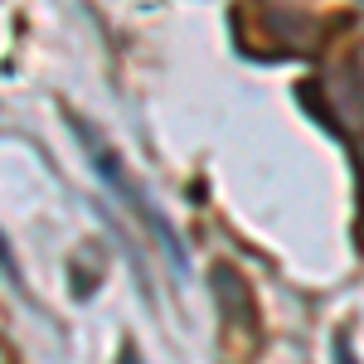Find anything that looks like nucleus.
<instances>
[{
  "label": "nucleus",
  "mask_w": 364,
  "mask_h": 364,
  "mask_svg": "<svg viewBox=\"0 0 364 364\" xmlns=\"http://www.w3.org/2000/svg\"><path fill=\"white\" fill-rule=\"evenodd\" d=\"M355 78H360V92H364V44L355 49Z\"/></svg>",
  "instance_id": "nucleus-1"
},
{
  "label": "nucleus",
  "mask_w": 364,
  "mask_h": 364,
  "mask_svg": "<svg viewBox=\"0 0 364 364\" xmlns=\"http://www.w3.org/2000/svg\"><path fill=\"white\" fill-rule=\"evenodd\" d=\"M360 180H364V141H360Z\"/></svg>",
  "instance_id": "nucleus-2"
}]
</instances>
